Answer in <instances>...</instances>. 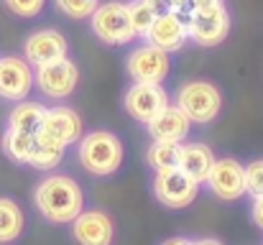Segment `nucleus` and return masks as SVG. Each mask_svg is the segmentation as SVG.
I'll return each mask as SVG.
<instances>
[{
  "label": "nucleus",
  "instance_id": "nucleus-1",
  "mask_svg": "<svg viewBox=\"0 0 263 245\" xmlns=\"http://www.w3.org/2000/svg\"><path fill=\"white\" fill-rule=\"evenodd\" d=\"M33 204L49 222L67 225L85 210V194L72 176L54 174L39 181L33 192Z\"/></svg>",
  "mask_w": 263,
  "mask_h": 245
},
{
  "label": "nucleus",
  "instance_id": "nucleus-2",
  "mask_svg": "<svg viewBox=\"0 0 263 245\" xmlns=\"http://www.w3.org/2000/svg\"><path fill=\"white\" fill-rule=\"evenodd\" d=\"M80 163L95 176H110L123 163V143L110 130H92L80 141Z\"/></svg>",
  "mask_w": 263,
  "mask_h": 245
},
{
  "label": "nucleus",
  "instance_id": "nucleus-3",
  "mask_svg": "<svg viewBox=\"0 0 263 245\" xmlns=\"http://www.w3.org/2000/svg\"><path fill=\"white\" fill-rule=\"evenodd\" d=\"M176 107L197 125H207L212 123L220 110H222V95L212 82L194 80L184 82L176 89Z\"/></svg>",
  "mask_w": 263,
  "mask_h": 245
},
{
  "label": "nucleus",
  "instance_id": "nucleus-4",
  "mask_svg": "<svg viewBox=\"0 0 263 245\" xmlns=\"http://www.w3.org/2000/svg\"><path fill=\"white\" fill-rule=\"evenodd\" d=\"M89 26H92V33L102 44H110V46H125L136 39L130 18H128V8L125 3H118V0L100 3L89 15Z\"/></svg>",
  "mask_w": 263,
  "mask_h": 245
},
{
  "label": "nucleus",
  "instance_id": "nucleus-5",
  "mask_svg": "<svg viewBox=\"0 0 263 245\" xmlns=\"http://www.w3.org/2000/svg\"><path fill=\"white\" fill-rule=\"evenodd\" d=\"M184 18H186V36L197 46H204V49L220 46L230 33V13L225 5H217L210 10H194V13H186Z\"/></svg>",
  "mask_w": 263,
  "mask_h": 245
},
{
  "label": "nucleus",
  "instance_id": "nucleus-6",
  "mask_svg": "<svg viewBox=\"0 0 263 245\" xmlns=\"http://www.w3.org/2000/svg\"><path fill=\"white\" fill-rule=\"evenodd\" d=\"M197 194H199V184L189 174H184L179 166H174V168H161L154 176V197L161 204L172 207V210L189 207L197 199Z\"/></svg>",
  "mask_w": 263,
  "mask_h": 245
},
{
  "label": "nucleus",
  "instance_id": "nucleus-7",
  "mask_svg": "<svg viewBox=\"0 0 263 245\" xmlns=\"http://www.w3.org/2000/svg\"><path fill=\"white\" fill-rule=\"evenodd\" d=\"M80 82V69L69 56L54 59L49 64L36 67L33 72V84L49 97V100H67Z\"/></svg>",
  "mask_w": 263,
  "mask_h": 245
},
{
  "label": "nucleus",
  "instance_id": "nucleus-8",
  "mask_svg": "<svg viewBox=\"0 0 263 245\" xmlns=\"http://www.w3.org/2000/svg\"><path fill=\"white\" fill-rule=\"evenodd\" d=\"M169 105V95L161 84L154 82H133L125 95H123V107L125 112L138 120V123H148L161 107Z\"/></svg>",
  "mask_w": 263,
  "mask_h": 245
},
{
  "label": "nucleus",
  "instance_id": "nucleus-9",
  "mask_svg": "<svg viewBox=\"0 0 263 245\" xmlns=\"http://www.w3.org/2000/svg\"><path fill=\"white\" fill-rule=\"evenodd\" d=\"M125 72L133 82H154L161 84L169 74V54L146 44L133 49L125 56Z\"/></svg>",
  "mask_w": 263,
  "mask_h": 245
},
{
  "label": "nucleus",
  "instance_id": "nucleus-10",
  "mask_svg": "<svg viewBox=\"0 0 263 245\" xmlns=\"http://www.w3.org/2000/svg\"><path fill=\"white\" fill-rule=\"evenodd\" d=\"M217 199L235 202L246 194V176H243V163L235 159H215L207 179H204Z\"/></svg>",
  "mask_w": 263,
  "mask_h": 245
},
{
  "label": "nucleus",
  "instance_id": "nucleus-11",
  "mask_svg": "<svg viewBox=\"0 0 263 245\" xmlns=\"http://www.w3.org/2000/svg\"><path fill=\"white\" fill-rule=\"evenodd\" d=\"M67 51H69V44H67L64 33L57 28L33 31L23 41V59L31 67H41V64H49L54 59H62V56H67Z\"/></svg>",
  "mask_w": 263,
  "mask_h": 245
},
{
  "label": "nucleus",
  "instance_id": "nucleus-12",
  "mask_svg": "<svg viewBox=\"0 0 263 245\" xmlns=\"http://www.w3.org/2000/svg\"><path fill=\"white\" fill-rule=\"evenodd\" d=\"M33 89V67L21 56H0V97L8 102L26 100Z\"/></svg>",
  "mask_w": 263,
  "mask_h": 245
},
{
  "label": "nucleus",
  "instance_id": "nucleus-13",
  "mask_svg": "<svg viewBox=\"0 0 263 245\" xmlns=\"http://www.w3.org/2000/svg\"><path fill=\"white\" fill-rule=\"evenodd\" d=\"M151 46H156V49H161V51H166V54H172V51H179L184 44H186V18L181 15V13H161V15H156L154 18V23H151V28L146 31V36H143Z\"/></svg>",
  "mask_w": 263,
  "mask_h": 245
},
{
  "label": "nucleus",
  "instance_id": "nucleus-14",
  "mask_svg": "<svg viewBox=\"0 0 263 245\" xmlns=\"http://www.w3.org/2000/svg\"><path fill=\"white\" fill-rule=\"evenodd\" d=\"M72 235L80 245H110L115 238V225L102 210H82L72 220Z\"/></svg>",
  "mask_w": 263,
  "mask_h": 245
},
{
  "label": "nucleus",
  "instance_id": "nucleus-15",
  "mask_svg": "<svg viewBox=\"0 0 263 245\" xmlns=\"http://www.w3.org/2000/svg\"><path fill=\"white\" fill-rule=\"evenodd\" d=\"M39 130L46 133V136H51L54 141H59L64 146H72V143H77L82 138V118H80L77 110L64 107V105L46 107Z\"/></svg>",
  "mask_w": 263,
  "mask_h": 245
},
{
  "label": "nucleus",
  "instance_id": "nucleus-16",
  "mask_svg": "<svg viewBox=\"0 0 263 245\" xmlns=\"http://www.w3.org/2000/svg\"><path fill=\"white\" fill-rule=\"evenodd\" d=\"M189 128H192V120L176 107V105H166L161 107L148 123H146V130L154 141H174L181 143L186 136H189Z\"/></svg>",
  "mask_w": 263,
  "mask_h": 245
},
{
  "label": "nucleus",
  "instance_id": "nucleus-17",
  "mask_svg": "<svg viewBox=\"0 0 263 245\" xmlns=\"http://www.w3.org/2000/svg\"><path fill=\"white\" fill-rule=\"evenodd\" d=\"M215 163V154L210 146L204 143H181V154H179V168L184 174H189L197 184H204L210 168Z\"/></svg>",
  "mask_w": 263,
  "mask_h": 245
},
{
  "label": "nucleus",
  "instance_id": "nucleus-18",
  "mask_svg": "<svg viewBox=\"0 0 263 245\" xmlns=\"http://www.w3.org/2000/svg\"><path fill=\"white\" fill-rule=\"evenodd\" d=\"M64 154H67V146L54 141L51 136L36 130L33 133V146H31V154H28V166L33 168H41V171H49L54 166L64 161Z\"/></svg>",
  "mask_w": 263,
  "mask_h": 245
},
{
  "label": "nucleus",
  "instance_id": "nucleus-19",
  "mask_svg": "<svg viewBox=\"0 0 263 245\" xmlns=\"http://www.w3.org/2000/svg\"><path fill=\"white\" fill-rule=\"evenodd\" d=\"M46 107L41 102H28V100H18V105H13L10 115H8V128L13 130H23V133H36L41 128Z\"/></svg>",
  "mask_w": 263,
  "mask_h": 245
},
{
  "label": "nucleus",
  "instance_id": "nucleus-20",
  "mask_svg": "<svg viewBox=\"0 0 263 245\" xmlns=\"http://www.w3.org/2000/svg\"><path fill=\"white\" fill-rule=\"evenodd\" d=\"M23 225H26V217H23V210L18 207V202L0 197V245L18 240L23 233Z\"/></svg>",
  "mask_w": 263,
  "mask_h": 245
},
{
  "label": "nucleus",
  "instance_id": "nucleus-21",
  "mask_svg": "<svg viewBox=\"0 0 263 245\" xmlns=\"http://www.w3.org/2000/svg\"><path fill=\"white\" fill-rule=\"evenodd\" d=\"M179 154H181V143L174 141H154L146 151V161L154 171L161 168H174L179 166Z\"/></svg>",
  "mask_w": 263,
  "mask_h": 245
},
{
  "label": "nucleus",
  "instance_id": "nucleus-22",
  "mask_svg": "<svg viewBox=\"0 0 263 245\" xmlns=\"http://www.w3.org/2000/svg\"><path fill=\"white\" fill-rule=\"evenodd\" d=\"M31 146H33V136L31 133L13 130V128H8L3 133V151H5V156L10 161L26 163L28 161V154H31Z\"/></svg>",
  "mask_w": 263,
  "mask_h": 245
},
{
  "label": "nucleus",
  "instance_id": "nucleus-23",
  "mask_svg": "<svg viewBox=\"0 0 263 245\" xmlns=\"http://www.w3.org/2000/svg\"><path fill=\"white\" fill-rule=\"evenodd\" d=\"M125 8H128V18H130L133 33H136V36H146V31L151 28L156 13H154L143 0H130V3H125Z\"/></svg>",
  "mask_w": 263,
  "mask_h": 245
},
{
  "label": "nucleus",
  "instance_id": "nucleus-24",
  "mask_svg": "<svg viewBox=\"0 0 263 245\" xmlns=\"http://www.w3.org/2000/svg\"><path fill=\"white\" fill-rule=\"evenodd\" d=\"M57 10L64 13L67 18H74V21H82V18H89L92 10L100 5V0H54Z\"/></svg>",
  "mask_w": 263,
  "mask_h": 245
},
{
  "label": "nucleus",
  "instance_id": "nucleus-25",
  "mask_svg": "<svg viewBox=\"0 0 263 245\" xmlns=\"http://www.w3.org/2000/svg\"><path fill=\"white\" fill-rule=\"evenodd\" d=\"M243 176H246V194L263 197V159H256L248 166H243Z\"/></svg>",
  "mask_w": 263,
  "mask_h": 245
},
{
  "label": "nucleus",
  "instance_id": "nucleus-26",
  "mask_svg": "<svg viewBox=\"0 0 263 245\" xmlns=\"http://www.w3.org/2000/svg\"><path fill=\"white\" fill-rule=\"evenodd\" d=\"M3 3L18 18H36L46 5V0H3Z\"/></svg>",
  "mask_w": 263,
  "mask_h": 245
},
{
  "label": "nucleus",
  "instance_id": "nucleus-27",
  "mask_svg": "<svg viewBox=\"0 0 263 245\" xmlns=\"http://www.w3.org/2000/svg\"><path fill=\"white\" fill-rule=\"evenodd\" d=\"M217 5H225V0H189L186 8L181 13H194V10H210V8H217Z\"/></svg>",
  "mask_w": 263,
  "mask_h": 245
},
{
  "label": "nucleus",
  "instance_id": "nucleus-28",
  "mask_svg": "<svg viewBox=\"0 0 263 245\" xmlns=\"http://www.w3.org/2000/svg\"><path fill=\"white\" fill-rule=\"evenodd\" d=\"M143 3H146V5H148V8L156 13V15H161V13H172V10H174L169 0H143ZM174 13H176V10H174Z\"/></svg>",
  "mask_w": 263,
  "mask_h": 245
},
{
  "label": "nucleus",
  "instance_id": "nucleus-29",
  "mask_svg": "<svg viewBox=\"0 0 263 245\" xmlns=\"http://www.w3.org/2000/svg\"><path fill=\"white\" fill-rule=\"evenodd\" d=\"M251 217L253 222L263 230V197H253V207H251Z\"/></svg>",
  "mask_w": 263,
  "mask_h": 245
},
{
  "label": "nucleus",
  "instance_id": "nucleus-30",
  "mask_svg": "<svg viewBox=\"0 0 263 245\" xmlns=\"http://www.w3.org/2000/svg\"><path fill=\"white\" fill-rule=\"evenodd\" d=\"M161 245H192L189 238H181V235H176V238H169V240H164Z\"/></svg>",
  "mask_w": 263,
  "mask_h": 245
},
{
  "label": "nucleus",
  "instance_id": "nucleus-31",
  "mask_svg": "<svg viewBox=\"0 0 263 245\" xmlns=\"http://www.w3.org/2000/svg\"><path fill=\"white\" fill-rule=\"evenodd\" d=\"M192 245H222V243L215 240V238H202V240H192Z\"/></svg>",
  "mask_w": 263,
  "mask_h": 245
},
{
  "label": "nucleus",
  "instance_id": "nucleus-32",
  "mask_svg": "<svg viewBox=\"0 0 263 245\" xmlns=\"http://www.w3.org/2000/svg\"><path fill=\"white\" fill-rule=\"evenodd\" d=\"M169 3H172V8H174L176 13H181V10L186 8V3H189V0H169Z\"/></svg>",
  "mask_w": 263,
  "mask_h": 245
}]
</instances>
